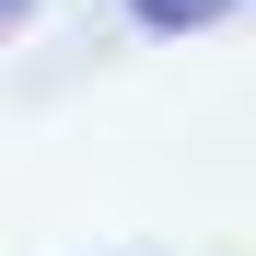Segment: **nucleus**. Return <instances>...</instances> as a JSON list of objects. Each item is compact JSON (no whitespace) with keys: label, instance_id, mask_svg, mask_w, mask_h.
I'll list each match as a JSON object with an SVG mask.
<instances>
[{"label":"nucleus","instance_id":"obj_1","mask_svg":"<svg viewBox=\"0 0 256 256\" xmlns=\"http://www.w3.org/2000/svg\"><path fill=\"white\" fill-rule=\"evenodd\" d=\"M233 0H128V24L140 35H198V24H222Z\"/></svg>","mask_w":256,"mask_h":256},{"label":"nucleus","instance_id":"obj_2","mask_svg":"<svg viewBox=\"0 0 256 256\" xmlns=\"http://www.w3.org/2000/svg\"><path fill=\"white\" fill-rule=\"evenodd\" d=\"M24 12H35V0H0V35H24Z\"/></svg>","mask_w":256,"mask_h":256}]
</instances>
